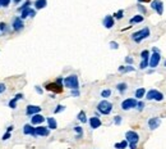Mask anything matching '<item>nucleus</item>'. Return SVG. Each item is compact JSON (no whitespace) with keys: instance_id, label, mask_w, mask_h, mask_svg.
<instances>
[{"instance_id":"1","label":"nucleus","mask_w":166,"mask_h":149,"mask_svg":"<svg viewBox=\"0 0 166 149\" xmlns=\"http://www.w3.org/2000/svg\"><path fill=\"white\" fill-rule=\"evenodd\" d=\"M63 81H64L63 77H57L54 82H47L45 85V89L47 91H53V93H55V94H59L63 91V88H64Z\"/></svg>"},{"instance_id":"2","label":"nucleus","mask_w":166,"mask_h":149,"mask_svg":"<svg viewBox=\"0 0 166 149\" xmlns=\"http://www.w3.org/2000/svg\"><path fill=\"white\" fill-rule=\"evenodd\" d=\"M63 85H64L65 88L70 89V90L79 89V80H78V76H77V75H69V76H67V77H64Z\"/></svg>"},{"instance_id":"3","label":"nucleus","mask_w":166,"mask_h":149,"mask_svg":"<svg viewBox=\"0 0 166 149\" xmlns=\"http://www.w3.org/2000/svg\"><path fill=\"white\" fill-rule=\"evenodd\" d=\"M113 111V103L109 102L107 99H104V100H101L98 104H97V112L100 113V115H110Z\"/></svg>"},{"instance_id":"4","label":"nucleus","mask_w":166,"mask_h":149,"mask_svg":"<svg viewBox=\"0 0 166 149\" xmlns=\"http://www.w3.org/2000/svg\"><path fill=\"white\" fill-rule=\"evenodd\" d=\"M149 35H151L149 28H148V27H144V28H142V30L132 33V40H133L134 42H137V44H139V42H142L144 39H147Z\"/></svg>"},{"instance_id":"5","label":"nucleus","mask_w":166,"mask_h":149,"mask_svg":"<svg viewBox=\"0 0 166 149\" xmlns=\"http://www.w3.org/2000/svg\"><path fill=\"white\" fill-rule=\"evenodd\" d=\"M146 99L147 100L161 102V100H164V94L161 93V91H158L157 89H151L146 93Z\"/></svg>"},{"instance_id":"6","label":"nucleus","mask_w":166,"mask_h":149,"mask_svg":"<svg viewBox=\"0 0 166 149\" xmlns=\"http://www.w3.org/2000/svg\"><path fill=\"white\" fill-rule=\"evenodd\" d=\"M137 103H138V100H137L135 98H127V99H124V100L121 102V109L123 111L134 109L137 107Z\"/></svg>"},{"instance_id":"7","label":"nucleus","mask_w":166,"mask_h":149,"mask_svg":"<svg viewBox=\"0 0 166 149\" xmlns=\"http://www.w3.org/2000/svg\"><path fill=\"white\" fill-rule=\"evenodd\" d=\"M161 62V53H151L149 55V63L148 67H151L152 69H155Z\"/></svg>"},{"instance_id":"8","label":"nucleus","mask_w":166,"mask_h":149,"mask_svg":"<svg viewBox=\"0 0 166 149\" xmlns=\"http://www.w3.org/2000/svg\"><path fill=\"white\" fill-rule=\"evenodd\" d=\"M125 140L128 141V144H131V143L138 144V141H139L138 132H135V131H133V130L127 131V132H125Z\"/></svg>"},{"instance_id":"9","label":"nucleus","mask_w":166,"mask_h":149,"mask_svg":"<svg viewBox=\"0 0 166 149\" xmlns=\"http://www.w3.org/2000/svg\"><path fill=\"white\" fill-rule=\"evenodd\" d=\"M50 135V129L45 126H37L35 127V134L33 136L37 138V136H49Z\"/></svg>"},{"instance_id":"10","label":"nucleus","mask_w":166,"mask_h":149,"mask_svg":"<svg viewBox=\"0 0 166 149\" xmlns=\"http://www.w3.org/2000/svg\"><path fill=\"white\" fill-rule=\"evenodd\" d=\"M151 8L156 10L158 16H162L164 14V3L161 0H153V2L151 3Z\"/></svg>"},{"instance_id":"11","label":"nucleus","mask_w":166,"mask_h":149,"mask_svg":"<svg viewBox=\"0 0 166 149\" xmlns=\"http://www.w3.org/2000/svg\"><path fill=\"white\" fill-rule=\"evenodd\" d=\"M24 27V23H23V19L20 17H14L13 21H12V28L14 31H20L22 28Z\"/></svg>"},{"instance_id":"12","label":"nucleus","mask_w":166,"mask_h":149,"mask_svg":"<svg viewBox=\"0 0 166 149\" xmlns=\"http://www.w3.org/2000/svg\"><path fill=\"white\" fill-rule=\"evenodd\" d=\"M41 107L40 105H32V104H30V105H27V108H26V115L27 116H33V115H37V113H40L41 112Z\"/></svg>"},{"instance_id":"13","label":"nucleus","mask_w":166,"mask_h":149,"mask_svg":"<svg viewBox=\"0 0 166 149\" xmlns=\"http://www.w3.org/2000/svg\"><path fill=\"white\" fill-rule=\"evenodd\" d=\"M148 127H149V130H156V129H158V126L161 125V120L158 118V117H152V118H149L148 120Z\"/></svg>"},{"instance_id":"14","label":"nucleus","mask_w":166,"mask_h":149,"mask_svg":"<svg viewBox=\"0 0 166 149\" xmlns=\"http://www.w3.org/2000/svg\"><path fill=\"white\" fill-rule=\"evenodd\" d=\"M88 124H90V127H91L92 130H96V129H98V127H101V125H102L101 120H100L98 117H96V116L91 117L90 121H88Z\"/></svg>"},{"instance_id":"15","label":"nucleus","mask_w":166,"mask_h":149,"mask_svg":"<svg viewBox=\"0 0 166 149\" xmlns=\"http://www.w3.org/2000/svg\"><path fill=\"white\" fill-rule=\"evenodd\" d=\"M36 16V10L35 9H32L31 6L30 8H26V9H23L22 12H20V18L22 19H26V18H28V17H35Z\"/></svg>"},{"instance_id":"16","label":"nucleus","mask_w":166,"mask_h":149,"mask_svg":"<svg viewBox=\"0 0 166 149\" xmlns=\"http://www.w3.org/2000/svg\"><path fill=\"white\" fill-rule=\"evenodd\" d=\"M102 25L105 28H113L115 26V19L113 16H106L102 21Z\"/></svg>"},{"instance_id":"17","label":"nucleus","mask_w":166,"mask_h":149,"mask_svg":"<svg viewBox=\"0 0 166 149\" xmlns=\"http://www.w3.org/2000/svg\"><path fill=\"white\" fill-rule=\"evenodd\" d=\"M44 121H45V117H44V116H41L40 113L31 116V125H33V126H35V125H41Z\"/></svg>"},{"instance_id":"18","label":"nucleus","mask_w":166,"mask_h":149,"mask_svg":"<svg viewBox=\"0 0 166 149\" xmlns=\"http://www.w3.org/2000/svg\"><path fill=\"white\" fill-rule=\"evenodd\" d=\"M23 134L24 135H31L33 136V134H35V126L31 125V124H26L23 126Z\"/></svg>"},{"instance_id":"19","label":"nucleus","mask_w":166,"mask_h":149,"mask_svg":"<svg viewBox=\"0 0 166 149\" xmlns=\"http://www.w3.org/2000/svg\"><path fill=\"white\" fill-rule=\"evenodd\" d=\"M146 93H147V91H146V89H144V88H139V89H137V90H135L134 96H135V99H137V100H138V99L141 100L142 98H144V96H146Z\"/></svg>"},{"instance_id":"20","label":"nucleus","mask_w":166,"mask_h":149,"mask_svg":"<svg viewBox=\"0 0 166 149\" xmlns=\"http://www.w3.org/2000/svg\"><path fill=\"white\" fill-rule=\"evenodd\" d=\"M46 121H47V127L50 130H55L57 127V122H56V120L54 117H47Z\"/></svg>"},{"instance_id":"21","label":"nucleus","mask_w":166,"mask_h":149,"mask_svg":"<svg viewBox=\"0 0 166 149\" xmlns=\"http://www.w3.org/2000/svg\"><path fill=\"white\" fill-rule=\"evenodd\" d=\"M143 19H144V17H143V16H141V14H137V16H134L133 18L129 19V25L141 23V22H143Z\"/></svg>"},{"instance_id":"22","label":"nucleus","mask_w":166,"mask_h":149,"mask_svg":"<svg viewBox=\"0 0 166 149\" xmlns=\"http://www.w3.org/2000/svg\"><path fill=\"white\" fill-rule=\"evenodd\" d=\"M135 71V68L133 67V66H120L119 67V72H121V73H128V72H134Z\"/></svg>"},{"instance_id":"23","label":"nucleus","mask_w":166,"mask_h":149,"mask_svg":"<svg viewBox=\"0 0 166 149\" xmlns=\"http://www.w3.org/2000/svg\"><path fill=\"white\" fill-rule=\"evenodd\" d=\"M47 5V0H36L35 2V8L36 9H44Z\"/></svg>"},{"instance_id":"24","label":"nucleus","mask_w":166,"mask_h":149,"mask_svg":"<svg viewBox=\"0 0 166 149\" xmlns=\"http://www.w3.org/2000/svg\"><path fill=\"white\" fill-rule=\"evenodd\" d=\"M127 89H128V84H127V82H119V84L116 85V90L119 91L120 94L125 93Z\"/></svg>"},{"instance_id":"25","label":"nucleus","mask_w":166,"mask_h":149,"mask_svg":"<svg viewBox=\"0 0 166 149\" xmlns=\"http://www.w3.org/2000/svg\"><path fill=\"white\" fill-rule=\"evenodd\" d=\"M77 118H78V121H81L82 124H86L87 122V116H86V112L84 111H81L78 113V116H77Z\"/></svg>"},{"instance_id":"26","label":"nucleus","mask_w":166,"mask_h":149,"mask_svg":"<svg viewBox=\"0 0 166 149\" xmlns=\"http://www.w3.org/2000/svg\"><path fill=\"white\" fill-rule=\"evenodd\" d=\"M115 149H127L128 148V141L127 140H123L120 143H115Z\"/></svg>"},{"instance_id":"27","label":"nucleus","mask_w":166,"mask_h":149,"mask_svg":"<svg viewBox=\"0 0 166 149\" xmlns=\"http://www.w3.org/2000/svg\"><path fill=\"white\" fill-rule=\"evenodd\" d=\"M74 131L77 132V139H81L83 136V129L81 126H76L74 127Z\"/></svg>"},{"instance_id":"28","label":"nucleus","mask_w":166,"mask_h":149,"mask_svg":"<svg viewBox=\"0 0 166 149\" xmlns=\"http://www.w3.org/2000/svg\"><path fill=\"white\" fill-rule=\"evenodd\" d=\"M148 63H149V59H142L141 63H139V68L141 69H146L148 67Z\"/></svg>"},{"instance_id":"29","label":"nucleus","mask_w":166,"mask_h":149,"mask_svg":"<svg viewBox=\"0 0 166 149\" xmlns=\"http://www.w3.org/2000/svg\"><path fill=\"white\" fill-rule=\"evenodd\" d=\"M113 17H114V19H115V18H116V19H121L123 17H124V10H123V9L118 10L116 13H115V14H114V16H113Z\"/></svg>"},{"instance_id":"30","label":"nucleus","mask_w":166,"mask_h":149,"mask_svg":"<svg viewBox=\"0 0 166 149\" xmlns=\"http://www.w3.org/2000/svg\"><path fill=\"white\" fill-rule=\"evenodd\" d=\"M110 95H111V90L110 89H105V90L101 91V96H102V98H110Z\"/></svg>"},{"instance_id":"31","label":"nucleus","mask_w":166,"mask_h":149,"mask_svg":"<svg viewBox=\"0 0 166 149\" xmlns=\"http://www.w3.org/2000/svg\"><path fill=\"white\" fill-rule=\"evenodd\" d=\"M63 111H65V107H64L63 104H57V105H56V108L54 109V113L56 115V113H60V112H63Z\"/></svg>"},{"instance_id":"32","label":"nucleus","mask_w":166,"mask_h":149,"mask_svg":"<svg viewBox=\"0 0 166 149\" xmlns=\"http://www.w3.org/2000/svg\"><path fill=\"white\" fill-rule=\"evenodd\" d=\"M17 102H18L17 99H16V98H13L12 100L9 102V104H8V105H9V108H12V109H16V108H17Z\"/></svg>"},{"instance_id":"33","label":"nucleus","mask_w":166,"mask_h":149,"mask_svg":"<svg viewBox=\"0 0 166 149\" xmlns=\"http://www.w3.org/2000/svg\"><path fill=\"white\" fill-rule=\"evenodd\" d=\"M149 50H143L142 53H141V58L142 59H149Z\"/></svg>"},{"instance_id":"34","label":"nucleus","mask_w":166,"mask_h":149,"mask_svg":"<svg viewBox=\"0 0 166 149\" xmlns=\"http://www.w3.org/2000/svg\"><path fill=\"white\" fill-rule=\"evenodd\" d=\"M137 8H138V10L141 12V16H144V14L147 13V9L144 8V6H143L142 4H138V5H137Z\"/></svg>"},{"instance_id":"35","label":"nucleus","mask_w":166,"mask_h":149,"mask_svg":"<svg viewBox=\"0 0 166 149\" xmlns=\"http://www.w3.org/2000/svg\"><path fill=\"white\" fill-rule=\"evenodd\" d=\"M144 105H146V104H144V102H142V100H139L138 103H137V107H135V108H137V109H138L139 112H142V111L144 109Z\"/></svg>"},{"instance_id":"36","label":"nucleus","mask_w":166,"mask_h":149,"mask_svg":"<svg viewBox=\"0 0 166 149\" xmlns=\"http://www.w3.org/2000/svg\"><path fill=\"white\" fill-rule=\"evenodd\" d=\"M8 25H6L5 22H0V32H6L8 31V27H6Z\"/></svg>"},{"instance_id":"37","label":"nucleus","mask_w":166,"mask_h":149,"mask_svg":"<svg viewBox=\"0 0 166 149\" xmlns=\"http://www.w3.org/2000/svg\"><path fill=\"white\" fill-rule=\"evenodd\" d=\"M30 5H31V0H27V2H26L22 6H20V8H19L18 10H19V12H22V10H23V9H26V8H30Z\"/></svg>"},{"instance_id":"38","label":"nucleus","mask_w":166,"mask_h":149,"mask_svg":"<svg viewBox=\"0 0 166 149\" xmlns=\"http://www.w3.org/2000/svg\"><path fill=\"white\" fill-rule=\"evenodd\" d=\"M121 121H123V117H121V116H115V117H114V124H115V125L119 126V125L121 124Z\"/></svg>"},{"instance_id":"39","label":"nucleus","mask_w":166,"mask_h":149,"mask_svg":"<svg viewBox=\"0 0 166 149\" xmlns=\"http://www.w3.org/2000/svg\"><path fill=\"white\" fill-rule=\"evenodd\" d=\"M70 95H72V96H76V98H78L79 95H81V91H79V89L70 90Z\"/></svg>"},{"instance_id":"40","label":"nucleus","mask_w":166,"mask_h":149,"mask_svg":"<svg viewBox=\"0 0 166 149\" xmlns=\"http://www.w3.org/2000/svg\"><path fill=\"white\" fill-rule=\"evenodd\" d=\"M9 4H10V0H0V6L6 8V6H9Z\"/></svg>"},{"instance_id":"41","label":"nucleus","mask_w":166,"mask_h":149,"mask_svg":"<svg viewBox=\"0 0 166 149\" xmlns=\"http://www.w3.org/2000/svg\"><path fill=\"white\" fill-rule=\"evenodd\" d=\"M133 62H134V59L132 58V57H129V55H128V57H125V63H127L128 66H132V65H133Z\"/></svg>"},{"instance_id":"42","label":"nucleus","mask_w":166,"mask_h":149,"mask_svg":"<svg viewBox=\"0 0 166 149\" xmlns=\"http://www.w3.org/2000/svg\"><path fill=\"white\" fill-rule=\"evenodd\" d=\"M109 45H110V48H111V49H118V48H119V44H118L116 41H110V44H109Z\"/></svg>"},{"instance_id":"43","label":"nucleus","mask_w":166,"mask_h":149,"mask_svg":"<svg viewBox=\"0 0 166 149\" xmlns=\"http://www.w3.org/2000/svg\"><path fill=\"white\" fill-rule=\"evenodd\" d=\"M6 90V85L5 84H0V94H2V93H4V91Z\"/></svg>"},{"instance_id":"44","label":"nucleus","mask_w":166,"mask_h":149,"mask_svg":"<svg viewBox=\"0 0 166 149\" xmlns=\"http://www.w3.org/2000/svg\"><path fill=\"white\" fill-rule=\"evenodd\" d=\"M9 138H10V132L6 131V132L4 134V135H3V140H8Z\"/></svg>"},{"instance_id":"45","label":"nucleus","mask_w":166,"mask_h":149,"mask_svg":"<svg viewBox=\"0 0 166 149\" xmlns=\"http://www.w3.org/2000/svg\"><path fill=\"white\" fill-rule=\"evenodd\" d=\"M35 90H36V91H37V93H39V94H42V93H44V90H42V89H41V86H35Z\"/></svg>"},{"instance_id":"46","label":"nucleus","mask_w":166,"mask_h":149,"mask_svg":"<svg viewBox=\"0 0 166 149\" xmlns=\"http://www.w3.org/2000/svg\"><path fill=\"white\" fill-rule=\"evenodd\" d=\"M14 98H16V99H17V100H19V99H22V98H23V94H20V93H18V94H16V95H14Z\"/></svg>"},{"instance_id":"47","label":"nucleus","mask_w":166,"mask_h":149,"mask_svg":"<svg viewBox=\"0 0 166 149\" xmlns=\"http://www.w3.org/2000/svg\"><path fill=\"white\" fill-rule=\"evenodd\" d=\"M152 53H161V50H160L158 48H153V49H152Z\"/></svg>"},{"instance_id":"48","label":"nucleus","mask_w":166,"mask_h":149,"mask_svg":"<svg viewBox=\"0 0 166 149\" xmlns=\"http://www.w3.org/2000/svg\"><path fill=\"white\" fill-rule=\"evenodd\" d=\"M13 129H14V127H13V126H9V127H8V129H6V131H8V132H10V131H12Z\"/></svg>"},{"instance_id":"49","label":"nucleus","mask_w":166,"mask_h":149,"mask_svg":"<svg viewBox=\"0 0 166 149\" xmlns=\"http://www.w3.org/2000/svg\"><path fill=\"white\" fill-rule=\"evenodd\" d=\"M147 73H153V69H152V68L148 69V71H147Z\"/></svg>"},{"instance_id":"50","label":"nucleus","mask_w":166,"mask_h":149,"mask_svg":"<svg viewBox=\"0 0 166 149\" xmlns=\"http://www.w3.org/2000/svg\"><path fill=\"white\" fill-rule=\"evenodd\" d=\"M14 2V4H18V3H20V0H13Z\"/></svg>"},{"instance_id":"51","label":"nucleus","mask_w":166,"mask_h":149,"mask_svg":"<svg viewBox=\"0 0 166 149\" xmlns=\"http://www.w3.org/2000/svg\"><path fill=\"white\" fill-rule=\"evenodd\" d=\"M138 3L141 4V3H143V0H138Z\"/></svg>"},{"instance_id":"52","label":"nucleus","mask_w":166,"mask_h":149,"mask_svg":"<svg viewBox=\"0 0 166 149\" xmlns=\"http://www.w3.org/2000/svg\"><path fill=\"white\" fill-rule=\"evenodd\" d=\"M164 66H165V67H166V61H165V62H164Z\"/></svg>"},{"instance_id":"53","label":"nucleus","mask_w":166,"mask_h":149,"mask_svg":"<svg viewBox=\"0 0 166 149\" xmlns=\"http://www.w3.org/2000/svg\"><path fill=\"white\" fill-rule=\"evenodd\" d=\"M143 2H151V0H143Z\"/></svg>"}]
</instances>
